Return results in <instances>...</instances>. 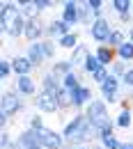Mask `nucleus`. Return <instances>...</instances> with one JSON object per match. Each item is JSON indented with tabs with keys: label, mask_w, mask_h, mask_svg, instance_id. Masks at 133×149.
<instances>
[{
	"label": "nucleus",
	"mask_w": 133,
	"mask_h": 149,
	"mask_svg": "<svg viewBox=\"0 0 133 149\" xmlns=\"http://www.w3.org/2000/svg\"><path fill=\"white\" fill-rule=\"evenodd\" d=\"M62 135H64L67 145H74V147L76 145H92L99 138V133L90 124V119L85 117V112H74V117L69 122H64Z\"/></svg>",
	"instance_id": "obj_1"
},
{
	"label": "nucleus",
	"mask_w": 133,
	"mask_h": 149,
	"mask_svg": "<svg viewBox=\"0 0 133 149\" xmlns=\"http://www.w3.org/2000/svg\"><path fill=\"white\" fill-rule=\"evenodd\" d=\"M25 110V96H21L14 87L12 90H2L0 94V115H7V117H16Z\"/></svg>",
	"instance_id": "obj_2"
},
{
	"label": "nucleus",
	"mask_w": 133,
	"mask_h": 149,
	"mask_svg": "<svg viewBox=\"0 0 133 149\" xmlns=\"http://www.w3.org/2000/svg\"><path fill=\"white\" fill-rule=\"evenodd\" d=\"M115 28H117V25H113L108 16H103V19H96L94 23L87 28V35H90V39L94 41L96 46H106Z\"/></svg>",
	"instance_id": "obj_3"
},
{
	"label": "nucleus",
	"mask_w": 133,
	"mask_h": 149,
	"mask_svg": "<svg viewBox=\"0 0 133 149\" xmlns=\"http://www.w3.org/2000/svg\"><path fill=\"white\" fill-rule=\"evenodd\" d=\"M23 16V12H21L19 2H12V0H5L2 5H0V32H2V37H7V32H9V28H12V23Z\"/></svg>",
	"instance_id": "obj_4"
},
{
	"label": "nucleus",
	"mask_w": 133,
	"mask_h": 149,
	"mask_svg": "<svg viewBox=\"0 0 133 149\" xmlns=\"http://www.w3.org/2000/svg\"><path fill=\"white\" fill-rule=\"evenodd\" d=\"M122 80L119 78H115L113 74L108 76V80L99 87V94H101V99L108 103V106H113V103H122V99H119V94H122Z\"/></svg>",
	"instance_id": "obj_5"
},
{
	"label": "nucleus",
	"mask_w": 133,
	"mask_h": 149,
	"mask_svg": "<svg viewBox=\"0 0 133 149\" xmlns=\"http://www.w3.org/2000/svg\"><path fill=\"white\" fill-rule=\"evenodd\" d=\"M32 106H35V110L41 112V115H57V112H60L57 96L44 92V90H39V92H37V96L32 99Z\"/></svg>",
	"instance_id": "obj_6"
},
{
	"label": "nucleus",
	"mask_w": 133,
	"mask_h": 149,
	"mask_svg": "<svg viewBox=\"0 0 133 149\" xmlns=\"http://www.w3.org/2000/svg\"><path fill=\"white\" fill-rule=\"evenodd\" d=\"M39 145H41V149H67V140H64L62 131L46 126L39 133Z\"/></svg>",
	"instance_id": "obj_7"
},
{
	"label": "nucleus",
	"mask_w": 133,
	"mask_h": 149,
	"mask_svg": "<svg viewBox=\"0 0 133 149\" xmlns=\"http://www.w3.org/2000/svg\"><path fill=\"white\" fill-rule=\"evenodd\" d=\"M14 90L25 96V99H35L39 92V78L35 76H21V78H14Z\"/></svg>",
	"instance_id": "obj_8"
},
{
	"label": "nucleus",
	"mask_w": 133,
	"mask_h": 149,
	"mask_svg": "<svg viewBox=\"0 0 133 149\" xmlns=\"http://www.w3.org/2000/svg\"><path fill=\"white\" fill-rule=\"evenodd\" d=\"M25 41L32 44V41H44L46 39V23L41 19H30L25 23Z\"/></svg>",
	"instance_id": "obj_9"
},
{
	"label": "nucleus",
	"mask_w": 133,
	"mask_h": 149,
	"mask_svg": "<svg viewBox=\"0 0 133 149\" xmlns=\"http://www.w3.org/2000/svg\"><path fill=\"white\" fill-rule=\"evenodd\" d=\"M60 19L64 21L67 25H80V2H74V0H64L62 2V14Z\"/></svg>",
	"instance_id": "obj_10"
},
{
	"label": "nucleus",
	"mask_w": 133,
	"mask_h": 149,
	"mask_svg": "<svg viewBox=\"0 0 133 149\" xmlns=\"http://www.w3.org/2000/svg\"><path fill=\"white\" fill-rule=\"evenodd\" d=\"M39 90H44V92L57 96V94H60V90H62V78H57L51 69H46L44 74L39 76Z\"/></svg>",
	"instance_id": "obj_11"
},
{
	"label": "nucleus",
	"mask_w": 133,
	"mask_h": 149,
	"mask_svg": "<svg viewBox=\"0 0 133 149\" xmlns=\"http://www.w3.org/2000/svg\"><path fill=\"white\" fill-rule=\"evenodd\" d=\"M94 101V92L90 85H80L74 92V112H85V108Z\"/></svg>",
	"instance_id": "obj_12"
},
{
	"label": "nucleus",
	"mask_w": 133,
	"mask_h": 149,
	"mask_svg": "<svg viewBox=\"0 0 133 149\" xmlns=\"http://www.w3.org/2000/svg\"><path fill=\"white\" fill-rule=\"evenodd\" d=\"M74 32V28L71 25H67L62 19H53L46 23V39H53V41H57V39H62L64 35H71Z\"/></svg>",
	"instance_id": "obj_13"
},
{
	"label": "nucleus",
	"mask_w": 133,
	"mask_h": 149,
	"mask_svg": "<svg viewBox=\"0 0 133 149\" xmlns=\"http://www.w3.org/2000/svg\"><path fill=\"white\" fill-rule=\"evenodd\" d=\"M23 55L32 62V67H35V69H39V67L46 62V57H44V48H41V41H32V44H28Z\"/></svg>",
	"instance_id": "obj_14"
},
{
	"label": "nucleus",
	"mask_w": 133,
	"mask_h": 149,
	"mask_svg": "<svg viewBox=\"0 0 133 149\" xmlns=\"http://www.w3.org/2000/svg\"><path fill=\"white\" fill-rule=\"evenodd\" d=\"M12 69H14V78H21V76H32L35 67L32 62L25 55H14L12 57Z\"/></svg>",
	"instance_id": "obj_15"
},
{
	"label": "nucleus",
	"mask_w": 133,
	"mask_h": 149,
	"mask_svg": "<svg viewBox=\"0 0 133 149\" xmlns=\"http://www.w3.org/2000/svg\"><path fill=\"white\" fill-rule=\"evenodd\" d=\"M92 55V51H90V46H85V44H80L76 51L69 55V62L74 64V69L76 71H83V67H85V62H87V57Z\"/></svg>",
	"instance_id": "obj_16"
},
{
	"label": "nucleus",
	"mask_w": 133,
	"mask_h": 149,
	"mask_svg": "<svg viewBox=\"0 0 133 149\" xmlns=\"http://www.w3.org/2000/svg\"><path fill=\"white\" fill-rule=\"evenodd\" d=\"M94 55H96V60L101 62V67H106V69H110V67L115 64V60H117V53H115L108 44H106V46H96Z\"/></svg>",
	"instance_id": "obj_17"
},
{
	"label": "nucleus",
	"mask_w": 133,
	"mask_h": 149,
	"mask_svg": "<svg viewBox=\"0 0 133 149\" xmlns=\"http://www.w3.org/2000/svg\"><path fill=\"white\" fill-rule=\"evenodd\" d=\"M48 69H51L57 78H64V76H69L71 71H76V69H74V64L69 62V57H67V60H55V62H51V67H48Z\"/></svg>",
	"instance_id": "obj_18"
},
{
	"label": "nucleus",
	"mask_w": 133,
	"mask_h": 149,
	"mask_svg": "<svg viewBox=\"0 0 133 149\" xmlns=\"http://www.w3.org/2000/svg\"><path fill=\"white\" fill-rule=\"evenodd\" d=\"M57 46H60L62 51H71V53H74L78 46H80V35L74 30L71 35H64L62 39H57Z\"/></svg>",
	"instance_id": "obj_19"
},
{
	"label": "nucleus",
	"mask_w": 133,
	"mask_h": 149,
	"mask_svg": "<svg viewBox=\"0 0 133 149\" xmlns=\"http://www.w3.org/2000/svg\"><path fill=\"white\" fill-rule=\"evenodd\" d=\"M115 126L117 129H131L133 126V110L131 108H119L117 117H115Z\"/></svg>",
	"instance_id": "obj_20"
},
{
	"label": "nucleus",
	"mask_w": 133,
	"mask_h": 149,
	"mask_svg": "<svg viewBox=\"0 0 133 149\" xmlns=\"http://www.w3.org/2000/svg\"><path fill=\"white\" fill-rule=\"evenodd\" d=\"M57 106H60V112H69L74 110V92H69V90H60L57 94Z\"/></svg>",
	"instance_id": "obj_21"
},
{
	"label": "nucleus",
	"mask_w": 133,
	"mask_h": 149,
	"mask_svg": "<svg viewBox=\"0 0 133 149\" xmlns=\"http://www.w3.org/2000/svg\"><path fill=\"white\" fill-rule=\"evenodd\" d=\"M19 7H21L23 16H25L28 21H30V19H41V12L37 9L35 0H19Z\"/></svg>",
	"instance_id": "obj_22"
},
{
	"label": "nucleus",
	"mask_w": 133,
	"mask_h": 149,
	"mask_svg": "<svg viewBox=\"0 0 133 149\" xmlns=\"http://www.w3.org/2000/svg\"><path fill=\"white\" fill-rule=\"evenodd\" d=\"M25 23H28V19H25V16H19V19L12 23V28H9V32H7V37H9V39L25 37Z\"/></svg>",
	"instance_id": "obj_23"
},
{
	"label": "nucleus",
	"mask_w": 133,
	"mask_h": 149,
	"mask_svg": "<svg viewBox=\"0 0 133 149\" xmlns=\"http://www.w3.org/2000/svg\"><path fill=\"white\" fill-rule=\"evenodd\" d=\"M80 85H85V83H83V78H80L78 71H71L69 76H64V78H62V87H64V90H69V92H76Z\"/></svg>",
	"instance_id": "obj_24"
},
{
	"label": "nucleus",
	"mask_w": 133,
	"mask_h": 149,
	"mask_svg": "<svg viewBox=\"0 0 133 149\" xmlns=\"http://www.w3.org/2000/svg\"><path fill=\"white\" fill-rule=\"evenodd\" d=\"M124 41H129V37H126V30L117 25V28L113 30V35H110V39H108V46H110L113 51H117V48H119Z\"/></svg>",
	"instance_id": "obj_25"
},
{
	"label": "nucleus",
	"mask_w": 133,
	"mask_h": 149,
	"mask_svg": "<svg viewBox=\"0 0 133 149\" xmlns=\"http://www.w3.org/2000/svg\"><path fill=\"white\" fill-rule=\"evenodd\" d=\"M41 48H44V57H46V62H51V60L55 62V60H57V48H60L57 41H53V39H44V41H41Z\"/></svg>",
	"instance_id": "obj_26"
},
{
	"label": "nucleus",
	"mask_w": 133,
	"mask_h": 149,
	"mask_svg": "<svg viewBox=\"0 0 133 149\" xmlns=\"http://www.w3.org/2000/svg\"><path fill=\"white\" fill-rule=\"evenodd\" d=\"M115 53H117V60H122V62H126V64L133 62V41H124Z\"/></svg>",
	"instance_id": "obj_27"
},
{
	"label": "nucleus",
	"mask_w": 133,
	"mask_h": 149,
	"mask_svg": "<svg viewBox=\"0 0 133 149\" xmlns=\"http://www.w3.org/2000/svg\"><path fill=\"white\" fill-rule=\"evenodd\" d=\"M110 7H113V12L117 14V16H122V14H131L133 0H113Z\"/></svg>",
	"instance_id": "obj_28"
},
{
	"label": "nucleus",
	"mask_w": 133,
	"mask_h": 149,
	"mask_svg": "<svg viewBox=\"0 0 133 149\" xmlns=\"http://www.w3.org/2000/svg\"><path fill=\"white\" fill-rule=\"evenodd\" d=\"M99 69H101V62L96 60L94 51H92V55L87 57V62H85V67H83V71H80V74H85V76H90V78H92V76H94Z\"/></svg>",
	"instance_id": "obj_29"
},
{
	"label": "nucleus",
	"mask_w": 133,
	"mask_h": 149,
	"mask_svg": "<svg viewBox=\"0 0 133 149\" xmlns=\"http://www.w3.org/2000/svg\"><path fill=\"white\" fill-rule=\"evenodd\" d=\"M85 5H87V9L94 14V19H103V16H106V14H103V7H106L103 0H85Z\"/></svg>",
	"instance_id": "obj_30"
},
{
	"label": "nucleus",
	"mask_w": 133,
	"mask_h": 149,
	"mask_svg": "<svg viewBox=\"0 0 133 149\" xmlns=\"http://www.w3.org/2000/svg\"><path fill=\"white\" fill-rule=\"evenodd\" d=\"M28 129H32V131H44V129H46L41 112H32V115L28 117Z\"/></svg>",
	"instance_id": "obj_31"
},
{
	"label": "nucleus",
	"mask_w": 133,
	"mask_h": 149,
	"mask_svg": "<svg viewBox=\"0 0 133 149\" xmlns=\"http://www.w3.org/2000/svg\"><path fill=\"white\" fill-rule=\"evenodd\" d=\"M129 69H131V67H129L126 62H122V60H115V64L110 67V74H113L115 78H119V80H122V78L126 76V71H129Z\"/></svg>",
	"instance_id": "obj_32"
},
{
	"label": "nucleus",
	"mask_w": 133,
	"mask_h": 149,
	"mask_svg": "<svg viewBox=\"0 0 133 149\" xmlns=\"http://www.w3.org/2000/svg\"><path fill=\"white\" fill-rule=\"evenodd\" d=\"M94 21H96V19H94V14H92V12L87 9V5H85V2H80V25L90 28V25H92Z\"/></svg>",
	"instance_id": "obj_33"
},
{
	"label": "nucleus",
	"mask_w": 133,
	"mask_h": 149,
	"mask_svg": "<svg viewBox=\"0 0 133 149\" xmlns=\"http://www.w3.org/2000/svg\"><path fill=\"white\" fill-rule=\"evenodd\" d=\"M9 76H14L12 60H9V57H2V60H0V78H2V80H9Z\"/></svg>",
	"instance_id": "obj_34"
},
{
	"label": "nucleus",
	"mask_w": 133,
	"mask_h": 149,
	"mask_svg": "<svg viewBox=\"0 0 133 149\" xmlns=\"http://www.w3.org/2000/svg\"><path fill=\"white\" fill-rule=\"evenodd\" d=\"M108 76H110V69L101 67V69H99V71H96V74L92 76V80H94V85H99V87H101V85H103V83L108 80Z\"/></svg>",
	"instance_id": "obj_35"
},
{
	"label": "nucleus",
	"mask_w": 133,
	"mask_h": 149,
	"mask_svg": "<svg viewBox=\"0 0 133 149\" xmlns=\"http://www.w3.org/2000/svg\"><path fill=\"white\" fill-rule=\"evenodd\" d=\"M103 149H122V142H119V138L117 135H110L108 140H103V142H99Z\"/></svg>",
	"instance_id": "obj_36"
},
{
	"label": "nucleus",
	"mask_w": 133,
	"mask_h": 149,
	"mask_svg": "<svg viewBox=\"0 0 133 149\" xmlns=\"http://www.w3.org/2000/svg\"><path fill=\"white\" fill-rule=\"evenodd\" d=\"M122 85H124V87H126L129 92H131V90H133V67H131V69H129V71H126V76L122 78Z\"/></svg>",
	"instance_id": "obj_37"
},
{
	"label": "nucleus",
	"mask_w": 133,
	"mask_h": 149,
	"mask_svg": "<svg viewBox=\"0 0 133 149\" xmlns=\"http://www.w3.org/2000/svg\"><path fill=\"white\" fill-rule=\"evenodd\" d=\"M35 5H37L39 12H46V9L53 7V0H35Z\"/></svg>",
	"instance_id": "obj_38"
},
{
	"label": "nucleus",
	"mask_w": 133,
	"mask_h": 149,
	"mask_svg": "<svg viewBox=\"0 0 133 149\" xmlns=\"http://www.w3.org/2000/svg\"><path fill=\"white\" fill-rule=\"evenodd\" d=\"M117 19H119L122 25H126V28H129V23H131V19H133V12H131V14H122V16H117Z\"/></svg>",
	"instance_id": "obj_39"
},
{
	"label": "nucleus",
	"mask_w": 133,
	"mask_h": 149,
	"mask_svg": "<svg viewBox=\"0 0 133 149\" xmlns=\"http://www.w3.org/2000/svg\"><path fill=\"white\" fill-rule=\"evenodd\" d=\"M67 149H94V145H67Z\"/></svg>",
	"instance_id": "obj_40"
},
{
	"label": "nucleus",
	"mask_w": 133,
	"mask_h": 149,
	"mask_svg": "<svg viewBox=\"0 0 133 149\" xmlns=\"http://www.w3.org/2000/svg\"><path fill=\"white\" fill-rule=\"evenodd\" d=\"M126 37H129V41H133V25L126 28Z\"/></svg>",
	"instance_id": "obj_41"
},
{
	"label": "nucleus",
	"mask_w": 133,
	"mask_h": 149,
	"mask_svg": "<svg viewBox=\"0 0 133 149\" xmlns=\"http://www.w3.org/2000/svg\"><path fill=\"white\" fill-rule=\"evenodd\" d=\"M122 149H133V142H122Z\"/></svg>",
	"instance_id": "obj_42"
},
{
	"label": "nucleus",
	"mask_w": 133,
	"mask_h": 149,
	"mask_svg": "<svg viewBox=\"0 0 133 149\" xmlns=\"http://www.w3.org/2000/svg\"><path fill=\"white\" fill-rule=\"evenodd\" d=\"M94 149H103V147H101V145H99V142H96V145H94Z\"/></svg>",
	"instance_id": "obj_43"
},
{
	"label": "nucleus",
	"mask_w": 133,
	"mask_h": 149,
	"mask_svg": "<svg viewBox=\"0 0 133 149\" xmlns=\"http://www.w3.org/2000/svg\"><path fill=\"white\" fill-rule=\"evenodd\" d=\"M131 12H133V9H131Z\"/></svg>",
	"instance_id": "obj_44"
}]
</instances>
